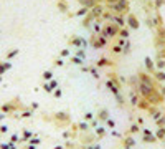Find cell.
<instances>
[{
	"label": "cell",
	"mask_w": 165,
	"mask_h": 149,
	"mask_svg": "<svg viewBox=\"0 0 165 149\" xmlns=\"http://www.w3.org/2000/svg\"><path fill=\"white\" fill-rule=\"evenodd\" d=\"M145 66H147L149 73H154V70H155V65H154V61H152V58H150V56H147V58H145Z\"/></svg>",
	"instance_id": "7"
},
{
	"label": "cell",
	"mask_w": 165,
	"mask_h": 149,
	"mask_svg": "<svg viewBox=\"0 0 165 149\" xmlns=\"http://www.w3.org/2000/svg\"><path fill=\"white\" fill-rule=\"evenodd\" d=\"M104 12H106V7H104V5H101V3H96L94 7L89 10V13L94 17V18H101Z\"/></svg>",
	"instance_id": "4"
},
{
	"label": "cell",
	"mask_w": 165,
	"mask_h": 149,
	"mask_svg": "<svg viewBox=\"0 0 165 149\" xmlns=\"http://www.w3.org/2000/svg\"><path fill=\"white\" fill-rule=\"evenodd\" d=\"M71 61L76 63V65H81V63H83V60H81L79 56H73V58H71Z\"/></svg>",
	"instance_id": "16"
},
{
	"label": "cell",
	"mask_w": 165,
	"mask_h": 149,
	"mask_svg": "<svg viewBox=\"0 0 165 149\" xmlns=\"http://www.w3.org/2000/svg\"><path fill=\"white\" fill-rule=\"evenodd\" d=\"M119 37H121V38H129V28L122 27V28L119 30Z\"/></svg>",
	"instance_id": "8"
},
{
	"label": "cell",
	"mask_w": 165,
	"mask_h": 149,
	"mask_svg": "<svg viewBox=\"0 0 165 149\" xmlns=\"http://www.w3.org/2000/svg\"><path fill=\"white\" fill-rule=\"evenodd\" d=\"M70 55V50H68V48H66V50H63V51H61V56H68Z\"/></svg>",
	"instance_id": "21"
},
{
	"label": "cell",
	"mask_w": 165,
	"mask_h": 149,
	"mask_svg": "<svg viewBox=\"0 0 165 149\" xmlns=\"http://www.w3.org/2000/svg\"><path fill=\"white\" fill-rule=\"evenodd\" d=\"M56 85H58V83H56V81H51V83H50V85H46V86H45V90H46V91H51V90H53V88H55Z\"/></svg>",
	"instance_id": "15"
},
{
	"label": "cell",
	"mask_w": 165,
	"mask_h": 149,
	"mask_svg": "<svg viewBox=\"0 0 165 149\" xmlns=\"http://www.w3.org/2000/svg\"><path fill=\"white\" fill-rule=\"evenodd\" d=\"M96 65L101 68V66H107V65H111V61L107 60V58H101V60H97V63H96Z\"/></svg>",
	"instance_id": "10"
},
{
	"label": "cell",
	"mask_w": 165,
	"mask_h": 149,
	"mask_svg": "<svg viewBox=\"0 0 165 149\" xmlns=\"http://www.w3.org/2000/svg\"><path fill=\"white\" fill-rule=\"evenodd\" d=\"M154 78H155V80H160V81H164V80H165V71H157V73L154 75Z\"/></svg>",
	"instance_id": "11"
},
{
	"label": "cell",
	"mask_w": 165,
	"mask_h": 149,
	"mask_svg": "<svg viewBox=\"0 0 165 149\" xmlns=\"http://www.w3.org/2000/svg\"><path fill=\"white\" fill-rule=\"evenodd\" d=\"M155 5H157V7H162V5H164V0H155Z\"/></svg>",
	"instance_id": "22"
},
{
	"label": "cell",
	"mask_w": 165,
	"mask_h": 149,
	"mask_svg": "<svg viewBox=\"0 0 165 149\" xmlns=\"http://www.w3.org/2000/svg\"><path fill=\"white\" fill-rule=\"evenodd\" d=\"M51 76H53L51 71H45V73H43V78H46V80H51Z\"/></svg>",
	"instance_id": "17"
},
{
	"label": "cell",
	"mask_w": 165,
	"mask_h": 149,
	"mask_svg": "<svg viewBox=\"0 0 165 149\" xmlns=\"http://www.w3.org/2000/svg\"><path fill=\"white\" fill-rule=\"evenodd\" d=\"M86 13H89V8H81V10H79V12H76V13H74V15H78V17H83V15H86Z\"/></svg>",
	"instance_id": "12"
},
{
	"label": "cell",
	"mask_w": 165,
	"mask_h": 149,
	"mask_svg": "<svg viewBox=\"0 0 165 149\" xmlns=\"http://www.w3.org/2000/svg\"><path fill=\"white\" fill-rule=\"evenodd\" d=\"M112 53H122V47L121 45H114L112 47Z\"/></svg>",
	"instance_id": "14"
},
{
	"label": "cell",
	"mask_w": 165,
	"mask_h": 149,
	"mask_svg": "<svg viewBox=\"0 0 165 149\" xmlns=\"http://www.w3.org/2000/svg\"><path fill=\"white\" fill-rule=\"evenodd\" d=\"M107 10H111V12L116 13V15H124L126 17L127 13H129V2H127V0H117L116 3L107 5Z\"/></svg>",
	"instance_id": "1"
},
{
	"label": "cell",
	"mask_w": 165,
	"mask_h": 149,
	"mask_svg": "<svg viewBox=\"0 0 165 149\" xmlns=\"http://www.w3.org/2000/svg\"><path fill=\"white\" fill-rule=\"evenodd\" d=\"M58 7H60L61 12H66L68 10V2L66 0H58Z\"/></svg>",
	"instance_id": "9"
},
{
	"label": "cell",
	"mask_w": 165,
	"mask_h": 149,
	"mask_svg": "<svg viewBox=\"0 0 165 149\" xmlns=\"http://www.w3.org/2000/svg\"><path fill=\"white\" fill-rule=\"evenodd\" d=\"M78 2L81 3V7L89 8V10H91V8H93V7L96 5V2H94V0H78Z\"/></svg>",
	"instance_id": "6"
},
{
	"label": "cell",
	"mask_w": 165,
	"mask_h": 149,
	"mask_svg": "<svg viewBox=\"0 0 165 149\" xmlns=\"http://www.w3.org/2000/svg\"><path fill=\"white\" fill-rule=\"evenodd\" d=\"M99 118L106 119V118H107V111H101V113H99Z\"/></svg>",
	"instance_id": "18"
},
{
	"label": "cell",
	"mask_w": 165,
	"mask_h": 149,
	"mask_svg": "<svg viewBox=\"0 0 165 149\" xmlns=\"http://www.w3.org/2000/svg\"><path fill=\"white\" fill-rule=\"evenodd\" d=\"M96 3H101V2H104V0H94Z\"/></svg>",
	"instance_id": "24"
},
{
	"label": "cell",
	"mask_w": 165,
	"mask_h": 149,
	"mask_svg": "<svg viewBox=\"0 0 165 149\" xmlns=\"http://www.w3.org/2000/svg\"><path fill=\"white\" fill-rule=\"evenodd\" d=\"M157 68H160V70L165 68V60H164V58H158V60H157Z\"/></svg>",
	"instance_id": "13"
},
{
	"label": "cell",
	"mask_w": 165,
	"mask_h": 149,
	"mask_svg": "<svg viewBox=\"0 0 165 149\" xmlns=\"http://www.w3.org/2000/svg\"><path fill=\"white\" fill-rule=\"evenodd\" d=\"M55 65H56V66H61V65H63V60H61V58H58V60L55 61Z\"/></svg>",
	"instance_id": "20"
},
{
	"label": "cell",
	"mask_w": 165,
	"mask_h": 149,
	"mask_svg": "<svg viewBox=\"0 0 165 149\" xmlns=\"http://www.w3.org/2000/svg\"><path fill=\"white\" fill-rule=\"evenodd\" d=\"M104 2H106V3H107V5H112V3H116V2H117V0H104Z\"/></svg>",
	"instance_id": "23"
},
{
	"label": "cell",
	"mask_w": 165,
	"mask_h": 149,
	"mask_svg": "<svg viewBox=\"0 0 165 149\" xmlns=\"http://www.w3.org/2000/svg\"><path fill=\"white\" fill-rule=\"evenodd\" d=\"M89 43H91V47H93V48H102V47H106L107 38H106V37H102L101 33H99V35L93 33V37L89 38Z\"/></svg>",
	"instance_id": "3"
},
{
	"label": "cell",
	"mask_w": 165,
	"mask_h": 149,
	"mask_svg": "<svg viewBox=\"0 0 165 149\" xmlns=\"http://www.w3.org/2000/svg\"><path fill=\"white\" fill-rule=\"evenodd\" d=\"M78 56H79V58H84V50H83V48L78 51Z\"/></svg>",
	"instance_id": "19"
},
{
	"label": "cell",
	"mask_w": 165,
	"mask_h": 149,
	"mask_svg": "<svg viewBox=\"0 0 165 149\" xmlns=\"http://www.w3.org/2000/svg\"><path fill=\"white\" fill-rule=\"evenodd\" d=\"M119 28L116 23H112V22H109V23H106L104 27H102L101 30V35L102 37H106V38H114V37H117L119 35Z\"/></svg>",
	"instance_id": "2"
},
{
	"label": "cell",
	"mask_w": 165,
	"mask_h": 149,
	"mask_svg": "<svg viewBox=\"0 0 165 149\" xmlns=\"http://www.w3.org/2000/svg\"><path fill=\"white\" fill-rule=\"evenodd\" d=\"M126 23L129 25V28H132V30H137L140 23H139V20H137V17L132 15V13H127V18H126Z\"/></svg>",
	"instance_id": "5"
}]
</instances>
